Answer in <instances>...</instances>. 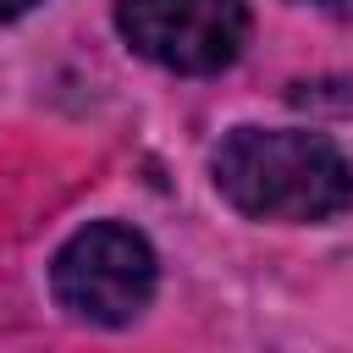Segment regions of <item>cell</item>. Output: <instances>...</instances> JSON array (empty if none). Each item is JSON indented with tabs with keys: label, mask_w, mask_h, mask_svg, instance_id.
Wrapping results in <instances>:
<instances>
[{
	"label": "cell",
	"mask_w": 353,
	"mask_h": 353,
	"mask_svg": "<svg viewBox=\"0 0 353 353\" xmlns=\"http://www.w3.org/2000/svg\"><path fill=\"white\" fill-rule=\"evenodd\" d=\"M121 39L165 72H221L248 39L243 0H121Z\"/></svg>",
	"instance_id": "3957f363"
},
{
	"label": "cell",
	"mask_w": 353,
	"mask_h": 353,
	"mask_svg": "<svg viewBox=\"0 0 353 353\" xmlns=\"http://www.w3.org/2000/svg\"><path fill=\"white\" fill-rule=\"evenodd\" d=\"M50 287L66 314L88 325H127L154 298V248L121 221H94L66 237L50 265Z\"/></svg>",
	"instance_id": "7a4b0ae2"
},
{
	"label": "cell",
	"mask_w": 353,
	"mask_h": 353,
	"mask_svg": "<svg viewBox=\"0 0 353 353\" xmlns=\"http://www.w3.org/2000/svg\"><path fill=\"white\" fill-rule=\"evenodd\" d=\"M33 0H0V22H11V17H22Z\"/></svg>",
	"instance_id": "277c9868"
},
{
	"label": "cell",
	"mask_w": 353,
	"mask_h": 353,
	"mask_svg": "<svg viewBox=\"0 0 353 353\" xmlns=\"http://www.w3.org/2000/svg\"><path fill=\"white\" fill-rule=\"evenodd\" d=\"M215 188L254 221H331L353 204V165L320 132L237 127L210 160Z\"/></svg>",
	"instance_id": "6da1fadb"
}]
</instances>
